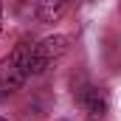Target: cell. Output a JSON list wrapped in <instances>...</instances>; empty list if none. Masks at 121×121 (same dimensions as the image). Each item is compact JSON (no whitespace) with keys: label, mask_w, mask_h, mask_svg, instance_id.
<instances>
[{"label":"cell","mask_w":121,"mask_h":121,"mask_svg":"<svg viewBox=\"0 0 121 121\" xmlns=\"http://www.w3.org/2000/svg\"><path fill=\"white\" fill-rule=\"evenodd\" d=\"M68 48H70V37L65 34H54L39 39L37 45H28V73H45L68 54Z\"/></svg>","instance_id":"obj_1"},{"label":"cell","mask_w":121,"mask_h":121,"mask_svg":"<svg viewBox=\"0 0 121 121\" xmlns=\"http://www.w3.org/2000/svg\"><path fill=\"white\" fill-rule=\"evenodd\" d=\"M28 76V45L20 42L9 56L0 59V93H17Z\"/></svg>","instance_id":"obj_2"},{"label":"cell","mask_w":121,"mask_h":121,"mask_svg":"<svg viewBox=\"0 0 121 121\" xmlns=\"http://www.w3.org/2000/svg\"><path fill=\"white\" fill-rule=\"evenodd\" d=\"M79 104H82V110L87 113V118H93V121L104 118L107 110H110L107 93L101 90V87H96V85H87L85 90H79Z\"/></svg>","instance_id":"obj_3"},{"label":"cell","mask_w":121,"mask_h":121,"mask_svg":"<svg viewBox=\"0 0 121 121\" xmlns=\"http://www.w3.org/2000/svg\"><path fill=\"white\" fill-rule=\"evenodd\" d=\"M73 0H37V20L39 23H56L70 9Z\"/></svg>","instance_id":"obj_4"},{"label":"cell","mask_w":121,"mask_h":121,"mask_svg":"<svg viewBox=\"0 0 121 121\" xmlns=\"http://www.w3.org/2000/svg\"><path fill=\"white\" fill-rule=\"evenodd\" d=\"M0 31H3V0H0Z\"/></svg>","instance_id":"obj_5"},{"label":"cell","mask_w":121,"mask_h":121,"mask_svg":"<svg viewBox=\"0 0 121 121\" xmlns=\"http://www.w3.org/2000/svg\"><path fill=\"white\" fill-rule=\"evenodd\" d=\"M0 121H6V118H0Z\"/></svg>","instance_id":"obj_6"}]
</instances>
